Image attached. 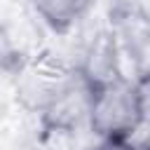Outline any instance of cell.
I'll list each match as a JSON object with an SVG mask.
<instances>
[{
	"label": "cell",
	"instance_id": "obj_1",
	"mask_svg": "<svg viewBox=\"0 0 150 150\" xmlns=\"http://www.w3.org/2000/svg\"><path fill=\"white\" fill-rule=\"evenodd\" d=\"M87 77L89 129L98 136V141H131V136L145 122L138 84L120 73H87Z\"/></svg>",
	"mask_w": 150,
	"mask_h": 150
},
{
	"label": "cell",
	"instance_id": "obj_2",
	"mask_svg": "<svg viewBox=\"0 0 150 150\" xmlns=\"http://www.w3.org/2000/svg\"><path fill=\"white\" fill-rule=\"evenodd\" d=\"M96 0H33L35 12L54 33H68L94 7Z\"/></svg>",
	"mask_w": 150,
	"mask_h": 150
},
{
	"label": "cell",
	"instance_id": "obj_3",
	"mask_svg": "<svg viewBox=\"0 0 150 150\" xmlns=\"http://www.w3.org/2000/svg\"><path fill=\"white\" fill-rule=\"evenodd\" d=\"M19 56H21L19 49L14 47L9 33L0 23V77L9 75V73H19V68H21V59Z\"/></svg>",
	"mask_w": 150,
	"mask_h": 150
},
{
	"label": "cell",
	"instance_id": "obj_4",
	"mask_svg": "<svg viewBox=\"0 0 150 150\" xmlns=\"http://www.w3.org/2000/svg\"><path fill=\"white\" fill-rule=\"evenodd\" d=\"M136 84H138V91H141V103H143L145 122H150V73L143 75L141 80H136Z\"/></svg>",
	"mask_w": 150,
	"mask_h": 150
},
{
	"label": "cell",
	"instance_id": "obj_5",
	"mask_svg": "<svg viewBox=\"0 0 150 150\" xmlns=\"http://www.w3.org/2000/svg\"><path fill=\"white\" fill-rule=\"evenodd\" d=\"M94 150H138V145H134L131 141H98Z\"/></svg>",
	"mask_w": 150,
	"mask_h": 150
},
{
	"label": "cell",
	"instance_id": "obj_6",
	"mask_svg": "<svg viewBox=\"0 0 150 150\" xmlns=\"http://www.w3.org/2000/svg\"><path fill=\"white\" fill-rule=\"evenodd\" d=\"M138 150H150V134H148V136H145V141L138 145Z\"/></svg>",
	"mask_w": 150,
	"mask_h": 150
}]
</instances>
